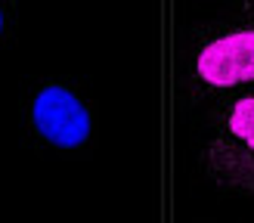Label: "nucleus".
Returning a JSON list of instances; mask_svg holds the SVG:
<instances>
[{
	"label": "nucleus",
	"mask_w": 254,
	"mask_h": 223,
	"mask_svg": "<svg viewBox=\"0 0 254 223\" xmlns=\"http://www.w3.org/2000/svg\"><path fill=\"white\" fill-rule=\"evenodd\" d=\"M201 165L223 192L254 198V93L236 96L217 109Z\"/></svg>",
	"instance_id": "1"
},
{
	"label": "nucleus",
	"mask_w": 254,
	"mask_h": 223,
	"mask_svg": "<svg viewBox=\"0 0 254 223\" xmlns=\"http://www.w3.org/2000/svg\"><path fill=\"white\" fill-rule=\"evenodd\" d=\"M245 84H254V16L217 25L192 56L198 93H230Z\"/></svg>",
	"instance_id": "2"
},
{
	"label": "nucleus",
	"mask_w": 254,
	"mask_h": 223,
	"mask_svg": "<svg viewBox=\"0 0 254 223\" xmlns=\"http://www.w3.org/2000/svg\"><path fill=\"white\" fill-rule=\"evenodd\" d=\"M31 121L47 143L74 149L90 136V112L62 84H47L31 103Z\"/></svg>",
	"instance_id": "3"
},
{
	"label": "nucleus",
	"mask_w": 254,
	"mask_h": 223,
	"mask_svg": "<svg viewBox=\"0 0 254 223\" xmlns=\"http://www.w3.org/2000/svg\"><path fill=\"white\" fill-rule=\"evenodd\" d=\"M0 31H3V12H0Z\"/></svg>",
	"instance_id": "4"
}]
</instances>
